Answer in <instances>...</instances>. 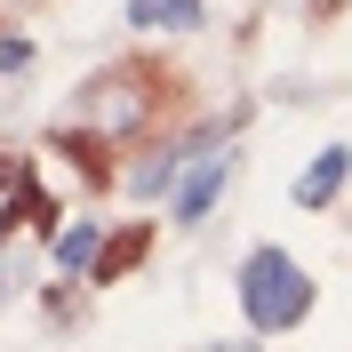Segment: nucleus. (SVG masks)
Masks as SVG:
<instances>
[{
    "mask_svg": "<svg viewBox=\"0 0 352 352\" xmlns=\"http://www.w3.org/2000/svg\"><path fill=\"white\" fill-rule=\"evenodd\" d=\"M217 192H224V160L192 153V168H184V184H176V224H200L208 208H217Z\"/></svg>",
    "mask_w": 352,
    "mask_h": 352,
    "instance_id": "obj_3",
    "label": "nucleus"
},
{
    "mask_svg": "<svg viewBox=\"0 0 352 352\" xmlns=\"http://www.w3.org/2000/svg\"><path fill=\"white\" fill-rule=\"evenodd\" d=\"M96 256H104V232H96V217L56 232V264H65V272H96Z\"/></svg>",
    "mask_w": 352,
    "mask_h": 352,
    "instance_id": "obj_5",
    "label": "nucleus"
},
{
    "mask_svg": "<svg viewBox=\"0 0 352 352\" xmlns=\"http://www.w3.org/2000/svg\"><path fill=\"white\" fill-rule=\"evenodd\" d=\"M176 160H184V153H153L144 168H136V184H144V192H168V184H176Z\"/></svg>",
    "mask_w": 352,
    "mask_h": 352,
    "instance_id": "obj_8",
    "label": "nucleus"
},
{
    "mask_svg": "<svg viewBox=\"0 0 352 352\" xmlns=\"http://www.w3.org/2000/svg\"><path fill=\"white\" fill-rule=\"evenodd\" d=\"M153 112V72H104V80L88 88V129H136Z\"/></svg>",
    "mask_w": 352,
    "mask_h": 352,
    "instance_id": "obj_2",
    "label": "nucleus"
},
{
    "mask_svg": "<svg viewBox=\"0 0 352 352\" xmlns=\"http://www.w3.org/2000/svg\"><path fill=\"white\" fill-rule=\"evenodd\" d=\"M32 65V41H24V32H0V72H24Z\"/></svg>",
    "mask_w": 352,
    "mask_h": 352,
    "instance_id": "obj_9",
    "label": "nucleus"
},
{
    "mask_svg": "<svg viewBox=\"0 0 352 352\" xmlns=\"http://www.w3.org/2000/svg\"><path fill=\"white\" fill-rule=\"evenodd\" d=\"M129 24H144V32L153 24H176L184 32V24H200V0H129Z\"/></svg>",
    "mask_w": 352,
    "mask_h": 352,
    "instance_id": "obj_7",
    "label": "nucleus"
},
{
    "mask_svg": "<svg viewBox=\"0 0 352 352\" xmlns=\"http://www.w3.org/2000/svg\"><path fill=\"white\" fill-rule=\"evenodd\" d=\"M144 248H153V224H129L120 241H104V256H96V272H88V280H120V272H129Z\"/></svg>",
    "mask_w": 352,
    "mask_h": 352,
    "instance_id": "obj_6",
    "label": "nucleus"
},
{
    "mask_svg": "<svg viewBox=\"0 0 352 352\" xmlns=\"http://www.w3.org/2000/svg\"><path fill=\"white\" fill-rule=\"evenodd\" d=\"M344 176H352V153H344V144H329V153L296 176V208H329V200L344 192Z\"/></svg>",
    "mask_w": 352,
    "mask_h": 352,
    "instance_id": "obj_4",
    "label": "nucleus"
},
{
    "mask_svg": "<svg viewBox=\"0 0 352 352\" xmlns=\"http://www.w3.org/2000/svg\"><path fill=\"white\" fill-rule=\"evenodd\" d=\"M241 305H248V329L272 336V329H296L312 312V280L305 264L288 256V248H256V256L241 264Z\"/></svg>",
    "mask_w": 352,
    "mask_h": 352,
    "instance_id": "obj_1",
    "label": "nucleus"
},
{
    "mask_svg": "<svg viewBox=\"0 0 352 352\" xmlns=\"http://www.w3.org/2000/svg\"><path fill=\"white\" fill-rule=\"evenodd\" d=\"M208 352H264V344H248V336H232V344H208Z\"/></svg>",
    "mask_w": 352,
    "mask_h": 352,
    "instance_id": "obj_10",
    "label": "nucleus"
}]
</instances>
